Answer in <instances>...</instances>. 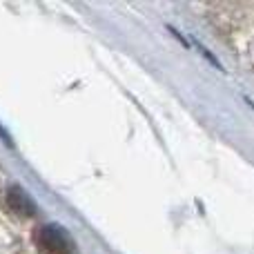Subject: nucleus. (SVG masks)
I'll list each match as a JSON object with an SVG mask.
<instances>
[{
	"instance_id": "nucleus-1",
	"label": "nucleus",
	"mask_w": 254,
	"mask_h": 254,
	"mask_svg": "<svg viewBox=\"0 0 254 254\" xmlns=\"http://www.w3.org/2000/svg\"><path fill=\"white\" fill-rule=\"evenodd\" d=\"M34 243L40 254H71L74 241L71 237L58 225H40L34 232Z\"/></svg>"
},
{
	"instance_id": "nucleus-2",
	"label": "nucleus",
	"mask_w": 254,
	"mask_h": 254,
	"mask_svg": "<svg viewBox=\"0 0 254 254\" xmlns=\"http://www.w3.org/2000/svg\"><path fill=\"white\" fill-rule=\"evenodd\" d=\"M7 205H9V210L13 212V214H18V216H34L36 214V205H34V201H31L29 196H27L25 192H22L18 185H13V188H9V192H7Z\"/></svg>"
},
{
	"instance_id": "nucleus-3",
	"label": "nucleus",
	"mask_w": 254,
	"mask_h": 254,
	"mask_svg": "<svg viewBox=\"0 0 254 254\" xmlns=\"http://www.w3.org/2000/svg\"><path fill=\"white\" fill-rule=\"evenodd\" d=\"M0 136H2V138H4V143H11V140H9V136L4 134V129H2V127H0Z\"/></svg>"
}]
</instances>
